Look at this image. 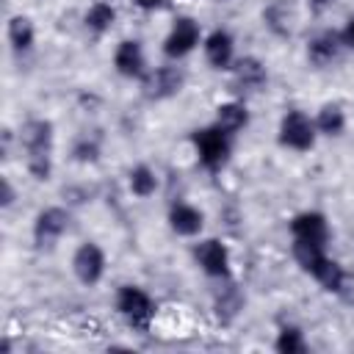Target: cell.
<instances>
[{"instance_id": "cell-15", "label": "cell", "mask_w": 354, "mask_h": 354, "mask_svg": "<svg viewBox=\"0 0 354 354\" xmlns=\"http://www.w3.org/2000/svg\"><path fill=\"white\" fill-rule=\"evenodd\" d=\"M169 230L180 238H196L205 230V213L191 202H174L169 207Z\"/></svg>"}, {"instance_id": "cell-25", "label": "cell", "mask_w": 354, "mask_h": 354, "mask_svg": "<svg viewBox=\"0 0 354 354\" xmlns=\"http://www.w3.org/2000/svg\"><path fill=\"white\" fill-rule=\"evenodd\" d=\"M290 254H293V260L299 263V268L310 274V268L326 254V246L313 243V241H299V238H293V243H290Z\"/></svg>"}, {"instance_id": "cell-30", "label": "cell", "mask_w": 354, "mask_h": 354, "mask_svg": "<svg viewBox=\"0 0 354 354\" xmlns=\"http://www.w3.org/2000/svg\"><path fill=\"white\" fill-rule=\"evenodd\" d=\"M340 39H343V44H346V47H354V17H348V22L343 25Z\"/></svg>"}, {"instance_id": "cell-11", "label": "cell", "mask_w": 354, "mask_h": 354, "mask_svg": "<svg viewBox=\"0 0 354 354\" xmlns=\"http://www.w3.org/2000/svg\"><path fill=\"white\" fill-rule=\"evenodd\" d=\"M113 69L122 77L130 80H141L147 75V55L138 39H122L113 50Z\"/></svg>"}, {"instance_id": "cell-22", "label": "cell", "mask_w": 354, "mask_h": 354, "mask_svg": "<svg viewBox=\"0 0 354 354\" xmlns=\"http://www.w3.org/2000/svg\"><path fill=\"white\" fill-rule=\"evenodd\" d=\"M313 119H315L318 136L337 138V136H343V130H346V111H343L337 102H324V105L315 111Z\"/></svg>"}, {"instance_id": "cell-26", "label": "cell", "mask_w": 354, "mask_h": 354, "mask_svg": "<svg viewBox=\"0 0 354 354\" xmlns=\"http://www.w3.org/2000/svg\"><path fill=\"white\" fill-rule=\"evenodd\" d=\"M100 155H102V144H100L97 136H80L72 144V160H77V163H86V166L97 163Z\"/></svg>"}, {"instance_id": "cell-2", "label": "cell", "mask_w": 354, "mask_h": 354, "mask_svg": "<svg viewBox=\"0 0 354 354\" xmlns=\"http://www.w3.org/2000/svg\"><path fill=\"white\" fill-rule=\"evenodd\" d=\"M277 141L285 147V149H293V152H310L318 141V127H315V119L310 113H304L301 108H290L279 116V124H277Z\"/></svg>"}, {"instance_id": "cell-29", "label": "cell", "mask_w": 354, "mask_h": 354, "mask_svg": "<svg viewBox=\"0 0 354 354\" xmlns=\"http://www.w3.org/2000/svg\"><path fill=\"white\" fill-rule=\"evenodd\" d=\"M91 196V191H86V188H64V199H66V205H83V202H91L88 199Z\"/></svg>"}, {"instance_id": "cell-8", "label": "cell", "mask_w": 354, "mask_h": 354, "mask_svg": "<svg viewBox=\"0 0 354 354\" xmlns=\"http://www.w3.org/2000/svg\"><path fill=\"white\" fill-rule=\"evenodd\" d=\"M105 266H108V257H105L102 246L94 243V241H83V243L75 249V254H72V274H75V279H77L80 285H86V288H94V285L102 282Z\"/></svg>"}, {"instance_id": "cell-20", "label": "cell", "mask_w": 354, "mask_h": 354, "mask_svg": "<svg viewBox=\"0 0 354 354\" xmlns=\"http://www.w3.org/2000/svg\"><path fill=\"white\" fill-rule=\"evenodd\" d=\"M6 39L14 53H30L36 44V25L25 14H14L6 22Z\"/></svg>"}, {"instance_id": "cell-24", "label": "cell", "mask_w": 354, "mask_h": 354, "mask_svg": "<svg viewBox=\"0 0 354 354\" xmlns=\"http://www.w3.org/2000/svg\"><path fill=\"white\" fill-rule=\"evenodd\" d=\"M307 337L301 332V326L296 324H282L277 329V337H274V351L279 354H307Z\"/></svg>"}, {"instance_id": "cell-10", "label": "cell", "mask_w": 354, "mask_h": 354, "mask_svg": "<svg viewBox=\"0 0 354 354\" xmlns=\"http://www.w3.org/2000/svg\"><path fill=\"white\" fill-rule=\"evenodd\" d=\"M202 53L205 61L210 64V69L216 72H227L235 64V39L227 28H213L205 39H202Z\"/></svg>"}, {"instance_id": "cell-27", "label": "cell", "mask_w": 354, "mask_h": 354, "mask_svg": "<svg viewBox=\"0 0 354 354\" xmlns=\"http://www.w3.org/2000/svg\"><path fill=\"white\" fill-rule=\"evenodd\" d=\"M25 171L36 183H47L53 177V155H25Z\"/></svg>"}, {"instance_id": "cell-18", "label": "cell", "mask_w": 354, "mask_h": 354, "mask_svg": "<svg viewBox=\"0 0 354 354\" xmlns=\"http://www.w3.org/2000/svg\"><path fill=\"white\" fill-rule=\"evenodd\" d=\"M213 124L218 130H224L227 136H238L241 130L249 127V108H246V102H241V100H224V102H218L216 105Z\"/></svg>"}, {"instance_id": "cell-13", "label": "cell", "mask_w": 354, "mask_h": 354, "mask_svg": "<svg viewBox=\"0 0 354 354\" xmlns=\"http://www.w3.org/2000/svg\"><path fill=\"white\" fill-rule=\"evenodd\" d=\"M290 235L299 241H313L326 246L329 243V221L321 210H301L290 218Z\"/></svg>"}, {"instance_id": "cell-4", "label": "cell", "mask_w": 354, "mask_h": 354, "mask_svg": "<svg viewBox=\"0 0 354 354\" xmlns=\"http://www.w3.org/2000/svg\"><path fill=\"white\" fill-rule=\"evenodd\" d=\"M185 88V72L177 64H163L155 69H147V75L141 77V94L149 102H163L177 97Z\"/></svg>"}, {"instance_id": "cell-7", "label": "cell", "mask_w": 354, "mask_h": 354, "mask_svg": "<svg viewBox=\"0 0 354 354\" xmlns=\"http://www.w3.org/2000/svg\"><path fill=\"white\" fill-rule=\"evenodd\" d=\"M72 227V210L66 205H47L33 216V241L36 246H53Z\"/></svg>"}, {"instance_id": "cell-12", "label": "cell", "mask_w": 354, "mask_h": 354, "mask_svg": "<svg viewBox=\"0 0 354 354\" xmlns=\"http://www.w3.org/2000/svg\"><path fill=\"white\" fill-rule=\"evenodd\" d=\"M343 47L346 44L340 39V30H321L307 41V61L315 69H324V66H329V64H335L340 58Z\"/></svg>"}, {"instance_id": "cell-31", "label": "cell", "mask_w": 354, "mask_h": 354, "mask_svg": "<svg viewBox=\"0 0 354 354\" xmlns=\"http://www.w3.org/2000/svg\"><path fill=\"white\" fill-rule=\"evenodd\" d=\"M133 3H136V8H141V11H155V8L163 6V0H133Z\"/></svg>"}, {"instance_id": "cell-1", "label": "cell", "mask_w": 354, "mask_h": 354, "mask_svg": "<svg viewBox=\"0 0 354 354\" xmlns=\"http://www.w3.org/2000/svg\"><path fill=\"white\" fill-rule=\"evenodd\" d=\"M191 144H194L196 160L207 171H221L230 163V158H232V136H227L216 124H207V127L194 130L191 133Z\"/></svg>"}, {"instance_id": "cell-6", "label": "cell", "mask_w": 354, "mask_h": 354, "mask_svg": "<svg viewBox=\"0 0 354 354\" xmlns=\"http://www.w3.org/2000/svg\"><path fill=\"white\" fill-rule=\"evenodd\" d=\"M194 260L210 279H230L232 274V254L221 238H202L194 246Z\"/></svg>"}, {"instance_id": "cell-28", "label": "cell", "mask_w": 354, "mask_h": 354, "mask_svg": "<svg viewBox=\"0 0 354 354\" xmlns=\"http://www.w3.org/2000/svg\"><path fill=\"white\" fill-rule=\"evenodd\" d=\"M14 199H17V191H14L11 180L8 177H0V207H11Z\"/></svg>"}, {"instance_id": "cell-17", "label": "cell", "mask_w": 354, "mask_h": 354, "mask_svg": "<svg viewBox=\"0 0 354 354\" xmlns=\"http://www.w3.org/2000/svg\"><path fill=\"white\" fill-rule=\"evenodd\" d=\"M310 277H313L324 290H329V293H343L346 285H348V271H346V266L337 263V260L329 257V254H324V257L310 268Z\"/></svg>"}, {"instance_id": "cell-9", "label": "cell", "mask_w": 354, "mask_h": 354, "mask_svg": "<svg viewBox=\"0 0 354 354\" xmlns=\"http://www.w3.org/2000/svg\"><path fill=\"white\" fill-rule=\"evenodd\" d=\"M17 144L25 155H53V144H55V127L50 119L33 116L28 122H22L19 133H17Z\"/></svg>"}, {"instance_id": "cell-32", "label": "cell", "mask_w": 354, "mask_h": 354, "mask_svg": "<svg viewBox=\"0 0 354 354\" xmlns=\"http://www.w3.org/2000/svg\"><path fill=\"white\" fill-rule=\"evenodd\" d=\"M332 3H335V0H310V8H313L315 14H321V11H326Z\"/></svg>"}, {"instance_id": "cell-14", "label": "cell", "mask_w": 354, "mask_h": 354, "mask_svg": "<svg viewBox=\"0 0 354 354\" xmlns=\"http://www.w3.org/2000/svg\"><path fill=\"white\" fill-rule=\"evenodd\" d=\"M230 72H232V83L241 91H260L268 83V66L257 55L235 58V64H232Z\"/></svg>"}, {"instance_id": "cell-33", "label": "cell", "mask_w": 354, "mask_h": 354, "mask_svg": "<svg viewBox=\"0 0 354 354\" xmlns=\"http://www.w3.org/2000/svg\"><path fill=\"white\" fill-rule=\"evenodd\" d=\"M213 3H230V0H213Z\"/></svg>"}, {"instance_id": "cell-21", "label": "cell", "mask_w": 354, "mask_h": 354, "mask_svg": "<svg viewBox=\"0 0 354 354\" xmlns=\"http://www.w3.org/2000/svg\"><path fill=\"white\" fill-rule=\"evenodd\" d=\"M83 25H86V30H91L94 36L108 33V30L116 25V6L108 3V0L91 3V6L86 8V14H83Z\"/></svg>"}, {"instance_id": "cell-23", "label": "cell", "mask_w": 354, "mask_h": 354, "mask_svg": "<svg viewBox=\"0 0 354 354\" xmlns=\"http://www.w3.org/2000/svg\"><path fill=\"white\" fill-rule=\"evenodd\" d=\"M158 185H160V180H158L155 169L147 166V163H136V166L127 171V188H130V194L138 196V199L155 196Z\"/></svg>"}, {"instance_id": "cell-16", "label": "cell", "mask_w": 354, "mask_h": 354, "mask_svg": "<svg viewBox=\"0 0 354 354\" xmlns=\"http://www.w3.org/2000/svg\"><path fill=\"white\" fill-rule=\"evenodd\" d=\"M296 19H299V17H296V8H293L290 0H268V3L263 6V25H266L274 36H279V39L293 36Z\"/></svg>"}, {"instance_id": "cell-3", "label": "cell", "mask_w": 354, "mask_h": 354, "mask_svg": "<svg viewBox=\"0 0 354 354\" xmlns=\"http://www.w3.org/2000/svg\"><path fill=\"white\" fill-rule=\"evenodd\" d=\"M113 304H116V313L133 329H138V332H147L149 324H152V318H155V313H158L155 299L144 288H138V285H122L116 290V301Z\"/></svg>"}, {"instance_id": "cell-19", "label": "cell", "mask_w": 354, "mask_h": 354, "mask_svg": "<svg viewBox=\"0 0 354 354\" xmlns=\"http://www.w3.org/2000/svg\"><path fill=\"white\" fill-rule=\"evenodd\" d=\"M243 304H246L243 290H241L235 282L224 279V288H221V290L213 296V310H216V318H218L221 324H230V321H235V318L241 315Z\"/></svg>"}, {"instance_id": "cell-5", "label": "cell", "mask_w": 354, "mask_h": 354, "mask_svg": "<svg viewBox=\"0 0 354 354\" xmlns=\"http://www.w3.org/2000/svg\"><path fill=\"white\" fill-rule=\"evenodd\" d=\"M202 28H199V22L194 19V17H177L174 22H171V28H169V33L163 36V44H160V50H163V55L169 58V61H180V58H185V55H191L199 44H202Z\"/></svg>"}]
</instances>
